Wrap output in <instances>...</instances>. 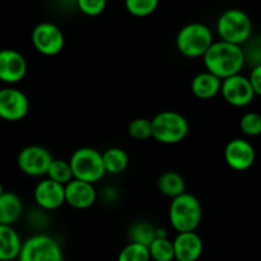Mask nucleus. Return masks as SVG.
I'll use <instances>...</instances> for the list:
<instances>
[{"mask_svg":"<svg viewBox=\"0 0 261 261\" xmlns=\"http://www.w3.org/2000/svg\"><path fill=\"white\" fill-rule=\"evenodd\" d=\"M33 200L41 211H56L65 204V186L47 177L42 178L35 186Z\"/></svg>","mask_w":261,"mask_h":261,"instance_id":"4468645a","label":"nucleus"},{"mask_svg":"<svg viewBox=\"0 0 261 261\" xmlns=\"http://www.w3.org/2000/svg\"><path fill=\"white\" fill-rule=\"evenodd\" d=\"M54 157L47 148L42 145H27L17 157V166L20 172L30 177H43L53 162Z\"/></svg>","mask_w":261,"mask_h":261,"instance_id":"1a4fd4ad","label":"nucleus"},{"mask_svg":"<svg viewBox=\"0 0 261 261\" xmlns=\"http://www.w3.org/2000/svg\"><path fill=\"white\" fill-rule=\"evenodd\" d=\"M150 260L153 261H173V245L168 237H155L148 246Z\"/></svg>","mask_w":261,"mask_h":261,"instance_id":"5701e85b","label":"nucleus"},{"mask_svg":"<svg viewBox=\"0 0 261 261\" xmlns=\"http://www.w3.org/2000/svg\"><path fill=\"white\" fill-rule=\"evenodd\" d=\"M97 191L94 185L81 180H73L65 185V204L78 211H86L94 205Z\"/></svg>","mask_w":261,"mask_h":261,"instance_id":"2eb2a0df","label":"nucleus"},{"mask_svg":"<svg viewBox=\"0 0 261 261\" xmlns=\"http://www.w3.org/2000/svg\"><path fill=\"white\" fill-rule=\"evenodd\" d=\"M127 133L135 140H147L152 138V121L147 117H137L127 125Z\"/></svg>","mask_w":261,"mask_h":261,"instance_id":"bb28decb","label":"nucleus"},{"mask_svg":"<svg viewBox=\"0 0 261 261\" xmlns=\"http://www.w3.org/2000/svg\"><path fill=\"white\" fill-rule=\"evenodd\" d=\"M223 155L228 167L239 172L251 168L256 160L254 145L244 138H234L229 140L224 148Z\"/></svg>","mask_w":261,"mask_h":261,"instance_id":"ddd939ff","label":"nucleus"},{"mask_svg":"<svg viewBox=\"0 0 261 261\" xmlns=\"http://www.w3.org/2000/svg\"><path fill=\"white\" fill-rule=\"evenodd\" d=\"M152 121V138L161 144L173 145L184 142L188 137L190 125L188 119L177 111H161Z\"/></svg>","mask_w":261,"mask_h":261,"instance_id":"39448f33","label":"nucleus"},{"mask_svg":"<svg viewBox=\"0 0 261 261\" xmlns=\"http://www.w3.org/2000/svg\"><path fill=\"white\" fill-rule=\"evenodd\" d=\"M24 205L18 194L4 191L0 196V224L14 226L23 216Z\"/></svg>","mask_w":261,"mask_h":261,"instance_id":"f3484780","label":"nucleus"},{"mask_svg":"<svg viewBox=\"0 0 261 261\" xmlns=\"http://www.w3.org/2000/svg\"><path fill=\"white\" fill-rule=\"evenodd\" d=\"M105 171L109 175H120L129 166V154L122 148L112 147L102 153Z\"/></svg>","mask_w":261,"mask_h":261,"instance_id":"412c9836","label":"nucleus"},{"mask_svg":"<svg viewBox=\"0 0 261 261\" xmlns=\"http://www.w3.org/2000/svg\"><path fill=\"white\" fill-rule=\"evenodd\" d=\"M221 94L224 101L233 107H246L254 101L255 93L247 76L236 74L223 79L221 86Z\"/></svg>","mask_w":261,"mask_h":261,"instance_id":"9b49d317","label":"nucleus"},{"mask_svg":"<svg viewBox=\"0 0 261 261\" xmlns=\"http://www.w3.org/2000/svg\"><path fill=\"white\" fill-rule=\"evenodd\" d=\"M205 70L216 75L221 81L241 74L246 65L242 46L224 41H214L203 55Z\"/></svg>","mask_w":261,"mask_h":261,"instance_id":"f257e3e1","label":"nucleus"},{"mask_svg":"<svg viewBox=\"0 0 261 261\" xmlns=\"http://www.w3.org/2000/svg\"><path fill=\"white\" fill-rule=\"evenodd\" d=\"M157 227L148 221L135 222L129 229V239L133 244H139L143 246H149L155 239Z\"/></svg>","mask_w":261,"mask_h":261,"instance_id":"4be33fe9","label":"nucleus"},{"mask_svg":"<svg viewBox=\"0 0 261 261\" xmlns=\"http://www.w3.org/2000/svg\"><path fill=\"white\" fill-rule=\"evenodd\" d=\"M4 186H3V184L2 182H0V196H2L3 195V193H4Z\"/></svg>","mask_w":261,"mask_h":261,"instance_id":"2f4dec72","label":"nucleus"},{"mask_svg":"<svg viewBox=\"0 0 261 261\" xmlns=\"http://www.w3.org/2000/svg\"><path fill=\"white\" fill-rule=\"evenodd\" d=\"M216 30L221 41L242 46L252 36V20L246 12L232 8L219 15Z\"/></svg>","mask_w":261,"mask_h":261,"instance_id":"20e7f679","label":"nucleus"},{"mask_svg":"<svg viewBox=\"0 0 261 261\" xmlns=\"http://www.w3.org/2000/svg\"><path fill=\"white\" fill-rule=\"evenodd\" d=\"M30 112V98L13 86L0 88V119L4 121H20Z\"/></svg>","mask_w":261,"mask_h":261,"instance_id":"9d476101","label":"nucleus"},{"mask_svg":"<svg viewBox=\"0 0 261 261\" xmlns=\"http://www.w3.org/2000/svg\"><path fill=\"white\" fill-rule=\"evenodd\" d=\"M172 245L176 261H198L204 251L203 239L196 231L177 233Z\"/></svg>","mask_w":261,"mask_h":261,"instance_id":"dca6fc26","label":"nucleus"},{"mask_svg":"<svg viewBox=\"0 0 261 261\" xmlns=\"http://www.w3.org/2000/svg\"><path fill=\"white\" fill-rule=\"evenodd\" d=\"M22 242L14 227L0 224V261L17 260Z\"/></svg>","mask_w":261,"mask_h":261,"instance_id":"6ab92c4d","label":"nucleus"},{"mask_svg":"<svg viewBox=\"0 0 261 261\" xmlns=\"http://www.w3.org/2000/svg\"><path fill=\"white\" fill-rule=\"evenodd\" d=\"M222 81L209 71H201L191 79L190 88L199 99H212L221 93Z\"/></svg>","mask_w":261,"mask_h":261,"instance_id":"a211bd4d","label":"nucleus"},{"mask_svg":"<svg viewBox=\"0 0 261 261\" xmlns=\"http://www.w3.org/2000/svg\"><path fill=\"white\" fill-rule=\"evenodd\" d=\"M17 261H64L63 249L48 234H33L22 242Z\"/></svg>","mask_w":261,"mask_h":261,"instance_id":"0eeeda50","label":"nucleus"},{"mask_svg":"<svg viewBox=\"0 0 261 261\" xmlns=\"http://www.w3.org/2000/svg\"><path fill=\"white\" fill-rule=\"evenodd\" d=\"M31 41L38 54L43 56H56L64 50L65 36L58 24L53 22H41L35 25Z\"/></svg>","mask_w":261,"mask_h":261,"instance_id":"6e6552de","label":"nucleus"},{"mask_svg":"<svg viewBox=\"0 0 261 261\" xmlns=\"http://www.w3.org/2000/svg\"><path fill=\"white\" fill-rule=\"evenodd\" d=\"M168 219L177 233L196 231L203 219V205L191 193L172 199L168 209Z\"/></svg>","mask_w":261,"mask_h":261,"instance_id":"f03ea898","label":"nucleus"},{"mask_svg":"<svg viewBox=\"0 0 261 261\" xmlns=\"http://www.w3.org/2000/svg\"><path fill=\"white\" fill-rule=\"evenodd\" d=\"M240 130L247 137L261 135V115L257 112H246L240 119Z\"/></svg>","mask_w":261,"mask_h":261,"instance_id":"cd10ccee","label":"nucleus"},{"mask_svg":"<svg viewBox=\"0 0 261 261\" xmlns=\"http://www.w3.org/2000/svg\"><path fill=\"white\" fill-rule=\"evenodd\" d=\"M124 5L126 12L133 17L145 18L158 9L160 0H125Z\"/></svg>","mask_w":261,"mask_h":261,"instance_id":"393cba45","label":"nucleus"},{"mask_svg":"<svg viewBox=\"0 0 261 261\" xmlns=\"http://www.w3.org/2000/svg\"><path fill=\"white\" fill-rule=\"evenodd\" d=\"M250 81V84L252 87L255 96L261 97V65L254 66L250 71V75L247 76Z\"/></svg>","mask_w":261,"mask_h":261,"instance_id":"7c9ffc66","label":"nucleus"},{"mask_svg":"<svg viewBox=\"0 0 261 261\" xmlns=\"http://www.w3.org/2000/svg\"><path fill=\"white\" fill-rule=\"evenodd\" d=\"M157 188L162 195L175 199L186 193L185 178L176 171H166L158 177Z\"/></svg>","mask_w":261,"mask_h":261,"instance_id":"aec40b11","label":"nucleus"},{"mask_svg":"<svg viewBox=\"0 0 261 261\" xmlns=\"http://www.w3.org/2000/svg\"><path fill=\"white\" fill-rule=\"evenodd\" d=\"M117 261H150L149 250L139 244H127L120 251Z\"/></svg>","mask_w":261,"mask_h":261,"instance_id":"a878e982","label":"nucleus"},{"mask_svg":"<svg viewBox=\"0 0 261 261\" xmlns=\"http://www.w3.org/2000/svg\"><path fill=\"white\" fill-rule=\"evenodd\" d=\"M245 55V63L254 66L261 65V35L250 37V40L242 47Z\"/></svg>","mask_w":261,"mask_h":261,"instance_id":"c85d7f7f","label":"nucleus"},{"mask_svg":"<svg viewBox=\"0 0 261 261\" xmlns=\"http://www.w3.org/2000/svg\"><path fill=\"white\" fill-rule=\"evenodd\" d=\"M75 4L87 17H98L106 9L107 0H75Z\"/></svg>","mask_w":261,"mask_h":261,"instance_id":"c756f323","label":"nucleus"},{"mask_svg":"<svg viewBox=\"0 0 261 261\" xmlns=\"http://www.w3.org/2000/svg\"><path fill=\"white\" fill-rule=\"evenodd\" d=\"M213 42L214 36L211 27L201 22L188 23L176 36V48L189 59L203 58Z\"/></svg>","mask_w":261,"mask_h":261,"instance_id":"7ed1b4c3","label":"nucleus"},{"mask_svg":"<svg viewBox=\"0 0 261 261\" xmlns=\"http://www.w3.org/2000/svg\"><path fill=\"white\" fill-rule=\"evenodd\" d=\"M46 177L55 181V182L60 184V185L63 186H65L66 184L70 182L74 177L73 172H71L70 165H69V161L56 160V158H54L53 162L48 166V170L47 172H46Z\"/></svg>","mask_w":261,"mask_h":261,"instance_id":"b1692460","label":"nucleus"},{"mask_svg":"<svg viewBox=\"0 0 261 261\" xmlns=\"http://www.w3.org/2000/svg\"><path fill=\"white\" fill-rule=\"evenodd\" d=\"M28 63L24 56L14 48L0 50V82L7 86H14L25 78Z\"/></svg>","mask_w":261,"mask_h":261,"instance_id":"f8f14e48","label":"nucleus"},{"mask_svg":"<svg viewBox=\"0 0 261 261\" xmlns=\"http://www.w3.org/2000/svg\"><path fill=\"white\" fill-rule=\"evenodd\" d=\"M73 177L94 185L106 175L102 153L92 147H82L73 152L69 158Z\"/></svg>","mask_w":261,"mask_h":261,"instance_id":"423d86ee","label":"nucleus"},{"mask_svg":"<svg viewBox=\"0 0 261 261\" xmlns=\"http://www.w3.org/2000/svg\"><path fill=\"white\" fill-rule=\"evenodd\" d=\"M69 2H75V0H69Z\"/></svg>","mask_w":261,"mask_h":261,"instance_id":"473e14b6","label":"nucleus"}]
</instances>
